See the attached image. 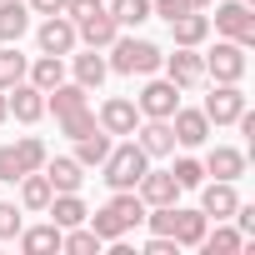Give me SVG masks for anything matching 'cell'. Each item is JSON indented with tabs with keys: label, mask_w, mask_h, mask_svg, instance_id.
<instances>
[{
	"label": "cell",
	"mask_w": 255,
	"mask_h": 255,
	"mask_svg": "<svg viewBox=\"0 0 255 255\" xmlns=\"http://www.w3.org/2000/svg\"><path fill=\"white\" fill-rule=\"evenodd\" d=\"M105 50H110L105 65H110L115 75H155L160 60H165V50H160L155 40H140V35H115Z\"/></svg>",
	"instance_id": "1"
},
{
	"label": "cell",
	"mask_w": 255,
	"mask_h": 255,
	"mask_svg": "<svg viewBox=\"0 0 255 255\" xmlns=\"http://www.w3.org/2000/svg\"><path fill=\"white\" fill-rule=\"evenodd\" d=\"M100 180L110 185V190H135V180L150 170V155L135 145V140H125V145H110V155L100 160Z\"/></svg>",
	"instance_id": "2"
},
{
	"label": "cell",
	"mask_w": 255,
	"mask_h": 255,
	"mask_svg": "<svg viewBox=\"0 0 255 255\" xmlns=\"http://www.w3.org/2000/svg\"><path fill=\"white\" fill-rule=\"evenodd\" d=\"M200 60H205V75L220 80V85H240L245 80V45H235V40H215V50L200 55Z\"/></svg>",
	"instance_id": "3"
},
{
	"label": "cell",
	"mask_w": 255,
	"mask_h": 255,
	"mask_svg": "<svg viewBox=\"0 0 255 255\" xmlns=\"http://www.w3.org/2000/svg\"><path fill=\"white\" fill-rule=\"evenodd\" d=\"M215 30L225 35V40H235V45H255V15H250V5L245 0H225V5H215Z\"/></svg>",
	"instance_id": "4"
},
{
	"label": "cell",
	"mask_w": 255,
	"mask_h": 255,
	"mask_svg": "<svg viewBox=\"0 0 255 255\" xmlns=\"http://www.w3.org/2000/svg\"><path fill=\"white\" fill-rule=\"evenodd\" d=\"M175 105H180V85H175V80H150V85L140 90V100H135L140 120H170Z\"/></svg>",
	"instance_id": "5"
},
{
	"label": "cell",
	"mask_w": 255,
	"mask_h": 255,
	"mask_svg": "<svg viewBox=\"0 0 255 255\" xmlns=\"http://www.w3.org/2000/svg\"><path fill=\"white\" fill-rule=\"evenodd\" d=\"M35 40H40V55H70V50L80 45V35H75V20H70V15H45V20H40V30H35Z\"/></svg>",
	"instance_id": "6"
},
{
	"label": "cell",
	"mask_w": 255,
	"mask_h": 255,
	"mask_svg": "<svg viewBox=\"0 0 255 255\" xmlns=\"http://www.w3.org/2000/svg\"><path fill=\"white\" fill-rule=\"evenodd\" d=\"M200 110H205V120H210V125H235V120H240V110H245V90H240V85H220V80H215V90L205 95V105H200Z\"/></svg>",
	"instance_id": "7"
},
{
	"label": "cell",
	"mask_w": 255,
	"mask_h": 255,
	"mask_svg": "<svg viewBox=\"0 0 255 255\" xmlns=\"http://www.w3.org/2000/svg\"><path fill=\"white\" fill-rule=\"evenodd\" d=\"M160 65H165V80H175L180 90H195L205 80V60L195 55V45H175V55H165Z\"/></svg>",
	"instance_id": "8"
},
{
	"label": "cell",
	"mask_w": 255,
	"mask_h": 255,
	"mask_svg": "<svg viewBox=\"0 0 255 255\" xmlns=\"http://www.w3.org/2000/svg\"><path fill=\"white\" fill-rule=\"evenodd\" d=\"M100 130L105 135H135V125H140V110H135V100H125V95H110L105 105H100Z\"/></svg>",
	"instance_id": "9"
},
{
	"label": "cell",
	"mask_w": 255,
	"mask_h": 255,
	"mask_svg": "<svg viewBox=\"0 0 255 255\" xmlns=\"http://www.w3.org/2000/svg\"><path fill=\"white\" fill-rule=\"evenodd\" d=\"M5 105H10V115H15L20 125H35V120L45 115V90H35L30 80H15V85L5 90Z\"/></svg>",
	"instance_id": "10"
},
{
	"label": "cell",
	"mask_w": 255,
	"mask_h": 255,
	"mask_svg": "<svg viewBox=\"0 0 255 255\" xmlns=\"http://www.w3.org/2000/svg\"><path fill=\"white\" fill-rule=\"evenodd\" d=\"M200 190V210H205V220H230V210L240 205V195H235V180H200L195 185Z\"/></svg>",
	"instance_id": "11"
},
{
	"label": "cell",
	"mask_w": 255,
	"mask_h": 255,
	"mask_svg": "<svg viewBox=\"0 0 255 255\" xmlns=\"http://www.w3.org/2000/svg\"><path fill=\"white\" fill-rule=\"evenodd\" d=\"M170 130H175V145H205V140H210V120H205V110L175 105V115H170Z\"/></svg>",
	"instance_id": "12"
},
{
	"label": "cell",
	"mask_w": 255,
	"mask_h": 255,
	"mask_svg": "<svg viewBox=\"0 0 255 255\" xmlns=\"http://www.w3.org/2000/svg\"><path fill=\"white\" fill-rule=\"evenodd\" d=\"M135 195H140L145 205H175V200H180V185H175L170 170H145V175L135 180Z\"/></svg>",
	"instance_id": "13"
},
{
	"label": "cell",
	"mask_w": 255,
	"mask_h": 255,
	"mask_svg": "<svg viewBox=\"0 0 255 255\" xmlns=\"http://www.w3.org/2000/svg\"><path fill=\"white\" fill-rule=\"evenodd\" d=\"M135 145H140L150 160L170 155V150H175V130H170V120H140V125H135Z\"/></svg>",
	"instance_id": "14"
},
{
	"label": "cell",
	"mask_w": 255,
	"mask_h": 255,
	"mask_svg": "<svg viewBox=\"0 0 255 255\" xmlns=\"http://www.w3.org/2000/svg\"><path fill=\"white\" fill-rule=\"evenodd\" d=\"M75 35L90 45V50H105L115 35H120V25H115V15L110 10H95V15H85V20H75Z\"/></svg>",
	"instance_id": "15"
},
{
	"label": "cell",
	"mask_w": 255,
	"mask_h": 255,
	"mask_svg": "<svg viewBox=\"0 0 255 255\" xmlns=\"http://www.w3.org/2000/svg\"><path fill=\"white\" fill-rule=\"evenodd\" d=\"M45 180H50V190H80V180H85V165L75 160V155H45Z\"/></svg>",
	"instance_id": "16"
},
{
	"label": "cell",
	"mask_w": 255,
	"mask_h": 255,
	"mask_svg": "<svg viewBox=\"0 0 255 255\" xmlns=\"http://www.w3.org/2000/svg\"><path fill=\"white\" fill-rule=\"evenodd\" d=\"M45 210H50V220H55L60 230H70V225H85V215H90V210H85V200H80V190H55Z\"/></svg>",
	"instance_id": "17"
},
{
	"label": "cell",
	"mask_w": 255,
	"mask_h": 255,
	"mask_svg": "<svg viewBox=\"0 0 255 255\" xmlns=\"http://www.w3.org/2000/svg\"><path fill=\"white\" fill-rule=\"evenodd\" d=\"M25 30H30V5H25V0H0V40L20 45Z\"/></svg>",
	"instance_id": "18"
},
{
	"label": "cell",
	"mask_w": 255,
	"mask_h": 255,
	"mask_svg": "<svg viewBox=\"0 0 255 255\" xmlns=\"http://www.w3.org/2000/svg\"><path fill=\"white\" fill-rule=\"evenodd\" d=\"M200 165H205V175H215V180H240V175H245V155L230 150V145H215Z\"/></svg>",
	"instance_id": "19"
},
{
	"label": "cell",
	"mask_w": 255,
	"mask_h": 255,
	"mask_svg": "<svg viewBox=\"0 0 255 255\" xmlns=\"http://www.w3.org/2000/svg\"><path fill=\"white\" fill-rule=\"evenodd\" d=\"M205 230H210L205 210H180V205H175V225H170L175 245H200V240H205Z\"/></svg>",
	"instance_id": "20"
},
{
	"label": "cell",
	"mask_w": 255,
	"mask_h": 255,
	"mask_svg": "<svg viewBox=\"0 0 255 255\" xmlns=\"http://www.w3.org/2000/svg\"><path fill=\"white\" fill-rule=\"evenodd\" d=\"M165 25H170L175 45H200V40L210 35V20H205L200 10H185V15H175V20H165Z\"/></svg>",
	"instance_id": "21"
},
{
	"label": "cell",
	"mask_w": 255,
	"mask_h": 255,
	"mask_svg": "<svg viewBox=\"0 0 255 255\" xmlns=\"http://www.w3.org/2000/svg\"><path fill=\"white\" fill-rule=\"evenodd\" d=\"M15 185H20V210H45L50 195H55L50 180H45V170H30V175H20Z\"/></svg>",
	"instance_id": "22"
},
{
	"label": "cell",
	"mask_w": 255,
	"mask_h": 255,
	"mask_svg": "<svg viewBox=\"0 0 255 255\" xmlns=\"http://www.w3.org/2000/svg\"><path fill=\"white\" fill-rule=\"evenodd\" d=\"M20 250L25 255H50V250H60V225L50 220V225H20Z\"/></svg>",
	"instance_id": "23"
},
{
	"label": "cell",
	"mask_w": 255,
	"mask_h": 255,
	"mask_svg": "<svg viewBox=\"0 0 255 255\" xmlns=\"http://www.w3.org/2000/svg\"><path fill=\"white\" fill-rule=\"evenodd\" d=\"M70 60H75V85H85V90H95V85L110 75L105 55H100V50H90V45H85V55H70Z\"/></svg>",
	"instance_id": "24"
},
{
	"label": "cell",
	"mask_w": 255,
	"mask_h": 255,
	"mask_svg": "<svg viewBox=\"0 0 255 255\" xmlns=\"http://www.w3.org/2000/svg\"><path fill=\"white\" fill-rule=\"evenodd\" d=\"M25 80H30L35 90H55V85L65 80V55H40V60L25 70Z\"/></svg>",
	"instance_id": "25"
},
{
	"label": "cell",
	"mask_w": 255,
	"mask_h": 255,
	"mask_svg": "<svg viewBox=\"0 0 255 255\" xmlns=\"http://www.w3.org/2000/svg\"><path fill=\"white\" fill-rule=\"evenodd\" d=\"M85 85H75V80H60L55 90H45V110H55V115H65V110H80L85 105Z\"/></svg>",
	"instance_id": "26"
},
{
	"label": "cell",
	"mask_w": 255,
	"mask_h": 255,
	"mask_svg": "<svg viewBox=\"0 0 255 255\" xmlns=\"http://www.w3.org/2000/svg\"><path fill=\"white\" fill-rule=\"evenodd\" d=\"M100 235L90 230V225H70V230H60V250H70V255H100Z\"/></svg>",
	"instance_id": "27"
},
{
	"label": "cell",
	"mask_w": 255,
	"mask_h": 255,
	"mask_svg": "<svg viewBox=\"0 0 255 255\" xmlns=\"http://www.w3.org/2000/svg\"><path fill=\"white\" fill-rule=\"evenodd\" d=\"M105 155H110V135H105V130H90V135H80V140H75V160H80L85 170H90V165H100Z\"/></svg>",
	"instance_id": "28"
},
{
	"label": "cell",
	"mask_w": 255,
	"mask_h": 255,
	"mask_svg": "<svg viewBox=\"0 0 255 255\" xmlns=\"http://www.w3.org/2000/svg\"><path fill=\"white\" fill-rule=\"evenodd\" d=\"M210 255H235V250H245L250 240L240 235V230H230V225H215V230H205V240H200Z\"/></svg>",
	"instance_id": "29"
},
{
	"label": "cell",
	"mask_w": 255,
	"mask_h": 255,
	"mask_svg": "<svg viewBox=\"0 0 255 255\" xmlns=\"http://www.w3.org/2000/svg\"><path fill=\"white\" fill-rule=\"evenodd\" d=\"M55 120H60V135H70V140H80V135L100 130V120H95V110H90V105H80V110H65V115H55Z\"/></svg>",
	"instance_id": "30"
},
{
	"label": "cell",
	"mask_w": 255,
	"mask_h": 255,
	"mask_svg": "<svg viewBox=\"0 0 255 255\" xmlns=\"http://www.w3.org/2000/svg\"><path fill=\"white\" fill-rule=\"evenodd\" d=\"M105 10H110L115 25L125 30V25H145V20H150V0H110Z\"/></svg>",
	"instance_id": "31"
},
{
	"label": "cell",
	"mask_w": 255,
	"mask_h": 255,
	"mask_svg": "<svg viewBox=\"0 0 255 255\" xmlns=\"http://www.w3.org/2000/svg\"><path fill=\"white\" fill-rule=\"evenodd\" d=\"M25 70H30V60L20 55V45H5V50H0V90H10L15 80H25Z\"/></svg>",
	"instance_id": "32"
},
{
	"label": "cell",
	"mask_w": 255,
	"mask_h": 255,
	"mask_svg": "<svg viewBox=\"0 0 255 255\" xmlns=\"http://www.w3.org/2000/svg\"><path fill=\"white\" fill-rule=\"evenodd\" d=\"M10 150H15V160L25 165V175H30V170H40V165H45V155H50V150H45V140H35V135H25V140H15Z\"/></svg>",
	"instance_id": "33"
},
{
	"label": "cell",
	"mask_w": 255,
	"mask_h": 255,
	"mask_svg": "<svg viewBox=\"0 0 255 255\" xmlns=\"http://www.w3.org/2000/svg\"><path fill=\"white\" fill-rule=\"evenodd\" d=\"M170 175H175V185H180V190H195V185L205 180V165H200V160H190V155H180Z\"/></svg>",
	"instance_id": "34"
},
{
	"label": "cell",
	"mask_w": 255,
	"mask_h": 255,
	"mask_svg": "<svg viewBox=\"0 0 255 255\" xmlns=\"http://www.w3.org/2000/svg\"><path fill=\"white\" fill-rule=\"evenodd\" d=\"M20 235V205L0 200V240H15Z\"/></svg>",
	"instance_id": "35"
},
{
	"label": "cell",
	"mask_w": 255,
	"mask_h": 255,
	"mask_svg": "<svg viewBox=\"0 0 255 255\" xmlns=\"http://www.w3.org/2000/svg\"><path fill=\"white\" fill-rule=\"evenodd\" d=\"M20 175H25V165L15 160V150H10V145H0V180H5V185H15Z\"/></svg>",
	"instance_id": "36"
},
{
	"label": "cell",
	"mask_w": 255,
	"mask_h": 255,
	"mask_svg": "<svg viewBox=\"0 0 255 255\" xmlns=\"http://www.w3.org/2000/svg\"><path fill=\"white\" fill-rule=\"evenodd\" d=\"M185 10H190V0H150V15H160V20H175Z\"/></svg>",
	"instance_id": "37"
},
{
	"label": "cell",
	"mask_w": 255,
	"mask_h": 255,
	"mask_svg": "<svg viewBox=\"0 0 255 255\" xmlns=\"http://www.w3.org/2000/svg\"><path fill=\"white\" fill-rule=\"evenodd\" d=\"M230 215H235V225H240V235H245V240H255V205H235Z\"/></svg>",
	"instance_id": "38"
},
{
	"label": "cell",
	"mask_w": 255,
	"mask_h": 255,
	"mask_svg": "<svg viewBox=\"0 0 255 255\" xmlns=\"http://www.w3.org/2000/svg\"><path fill=\"white\" fill-rule=\"evenodd\" d=\"M180 245H175V235H150L145 240V255H175Z\"/></svg>",
	"instance_id": "39"
},
{
	"label": "cell",
	"mask_w": 255,
	"mask_h": 255,
	"mask_svg": "<svg viewBox=\"0 0 255 255\" xmlns=\"http://www.w3.org/2000/svg\"><path fill=\"white\" fill-rule=\"evenodd\" d=\"M25 5H30V15H60L65 0H25Z\"/></svg>",
	"instance_id": "40"
},
{
	"label": "cell",
	"mask_w": 255,
	"mask_h": 255,
	"mask_svg": "<svg viewBox=\"0 0 255 255\" xmlns=\"http://www.w3.org/2000/svg\"><path fill=\"white\" fill-rule=\"evenodd\" d=\"M10 120V105H5V90H0V125H5Z\"/></svg>",
	"instance_id": "41"
},
{
	"label": "cell",
	"mask_w": 255,
	"mask_h": 255,
	"mask_svg": "<svg viewBox=\"0 0 255 255\" xmlns=\"http://www.w3.org/2000/svg\"><path fill=\"white\" fill-rule=\"evenodd\" d=\"M205 5H215V0H190V10H205Z\"/></svg>",
	"instance_id": "42"
},
{
	"label": "cell",
	"mask_w": 255,
	"mask_h": 255,
	"mask_svg": "<svg viewBox=\"0 0 255 255\" xmlns=\"http://www.w3.org/2000/svg\"><path fill=\"white\" fill-rule=\"evenodd\" d=\"M245 5H250V0H245Z\"/></svg>",
	"instance_id": "43"
}]
</instances>
